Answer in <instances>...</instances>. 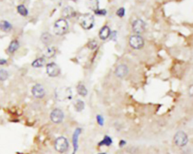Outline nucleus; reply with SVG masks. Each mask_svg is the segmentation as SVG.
I'll return each mask as SVG.
<instances>
[{"instance_id": "obj_1", "label": "nucleus", "mask_w": 193, "mask_h": 154, "mask_svg": "<svg viewBox=\"0 0 193 154\" xmlns=\"http://www.w3.org/2000/svg\"><path fill=\"white\" fill-rule=\"evenodd\" d=\"M54 95H55V98L57 100L63 102L70 99L72 98L73 93H72V90L70 88L63 87L57 88L54 92Z\"/></svg>"}, {"instance_id": "obj_2", "label": "nucleus", "mask_w": 193, "mask_h": 154, "mask_svg": "<svg viewBox=\"0 0 193 154\" xmlns=\"http://www.w3.org/2000/svg\"><path fill=\"white\" fill-rule=\"evenodd\" d=\"M78 22L82 28L88 30L94 27V17L91 14H84L80 16L79 19H78Z\"/></svg>"}, {"instance_id": "obj_3", "label": "nucleus", "mask_w": 193, "mask_h": 154, "mask_svg": "<svg viewBox=\"0 0 193 154\" xmlns=\"http://www.w3.org/2000/svg\"><path fill=\"white\" fill-rule=\"evenodd\" d=\"M69 29L68 22L65 19H59L56 21L54 26V31L58 35H63L66 34Z\"/></svg>"}, {"instance_id": "obj_4", "label": "nucleus", "mask_w": 193, "mask_h": 154, "mask_svg": "<svg viewBox=\"0 0 193 154\" xmlns=\"http://www.w3.org/2000/svg\"><path fill=\"white\" fill-rule=\"evenodd\" d=\"M68 147H69V143L66 138L59 137L55 140L54 148L58 152L63 153L68 150Z\"/></svg>"}, {"instance_id": "obj_5", "label": "nucleus", "mask_w": 193, "mask_h": 154, "mask_svg": "<svg viewBox=\"0 0 193 154\" xmlns=\"http://www.w3.org/2000/svg\"><path fill=\"white\" fill-rule=\"evenodd\" d=\"M174 140L177 146L181 147H184L187 144L188 136L184 132L179 131L174 135Z\"/></svg>"}, {"instance_id": "obj_6", "label": "nucleus", "mask_w": 193, "mask_h": 154, "mask_svg": "<svg viewBox=\"0 0 193 154\" xmlns=\"http://www.w3.org/2000/svg\"><path fill=\"white\" fill-rule=\"evenodd\" d=\"M129 44L132 48L136 50L141 49L144 45V41L140 35H131L129 39Z\"/></svg>"}, {"instance_id": "obj_7", "label": "nucleus", "mask_w": 193, "mask_h": 154, "mask_svg": "<svg viewBox=\"0 0 193 154\" xmlns=\"http://www.w3.org/2000/svg\"><path fill=\"white\" fill-rule=\"evenodd\" d=\"M46 72L50 77H58L60 74V69L56 63H51L46 65Z\"/></svg>"}, {"instance_id": "obj_8", "label": "nucleus", "mask_w": 193, "mask_h": 154, "mask_svg": "<svg viewBox=\"0 0 193 154\" xmlns=\"http://www.w3.org/2000/svg\"><path fill=\"white\" fill-rule=\"evenodd\" d=\"M50 117L52 121L54 123H60L64 118V114L60 109L56 108L52 110Z\"/></svg>"}, {"instance_id": "obj_9", "label": "nucleus", "mask_w": 193, "mask_h": 154, "mask_svg": "<svg viewBox=\"0 0 193 154\" xmlns=\"http://www.w3.org/2000/svg\"><path fill=\"white\" fill-rule=\"evenodd\" d=\"M132 29L135 33L137 34H141L144 32L146 29V23L144 20L140 19L136 20L133 24H132Z\"/></svg>"}, {"instance_id": "obj_10", "label": "nucleus", "mask_w": 193, "mask_h": 154, "mask_svg": "<svg viewBox=\"0 0 193 154\" xmlns=\"http://www.w3.org/2000/svg\"><path fill=\"white\" fill-rule=\"evenodd\" d=\"M32 94L37 99H42L45 95L44 87L41 84H36L32 88Z\"/></svg>"}, {"instance_id": "obj_11", "label": "nucleus", "mask_w": 193, "mask_h": 154, "mask_svg": "<svg viewBox=\"0 0 193 154\" xmlns=\"http://www.w3.org/2000/svg\"><path fill=\"white\" fill-rule=\"evenodd\" d=\"M128 73V68L124 64H121L116 67L115 70V76L119 78H123L126 76Z\"/></svg>"}, {"instance_id": "obj_12", "label": "nucleus", "mask_w": 193, "mask_h": 154, "mask_svg": "<svg viewBox=\"0 0 193 154\" xmlns=\"http://www.w3.org/2000/svg\"><path fill=\"white\" fill-rule=\"evenodd\" d=\"M109 35H110V29L109 28V27L105 26V27H102L99 33L100 38L102 40H106L109 38Z\"/></svg>"}, {"instance_id": "obj_13", "label": "nucleus", "mask_w": 193, "mask_h": 154, "mask_svg": "<svg viewBox=\"0 0 193 154\" xmlns=\"http://www.w3.org/2000/svg\"><path fill=\"white\" fill-rule=\"evenodd\" d=\"M63 16L64 17H67V18H70V17H73L76 16V12L74 11L72 7H66L63 11Z\"/></svg>"}, {"instance_id": "obj_14", "label": "nucleus", "mask_w": 193, "mask_h": 154, "mask_svg": "<svg viewBox=\"0 0 193 154\" xmlns=\"http://www.w3.org/2000/svg\"><path fill=\"white\" fill-rule=\"evenodd\" d=\"M19 42L17 40H13L10 43L9 46L8 48V52L9 53H14V52L19 48Z\"/></svg>"}, {"instance_id": "obj_15", "label": "nucleus", "mask_w": 193, "mask_h": 154, "mask_svg": "<svg viewBox=\"0 0 193 154\" xmlns=\"http://www.w3.org/2000/svg\"><path fill=\"white\" fill-rule=\"evenodd\" d=\"M41 40L46 45H48L52 43V36L51 34L48 33H45L41 35Z\"/></svg>"}, {"instance_id": "obj_16", "label": "nucleus", "mask_w": 193, "mask_h": 154, "mask_svg": "<svg viewBox=\"0 0 193 154\" xmlns=\"http://www.w3.org/2000/svg\"><path fill=\"white\" fill-rule=\"evenodd\" d=\"M88 6L90 9L95 12L99 9V0H88Z\"/></svg>"}, {"instance_id": "obj_17", "label": "nucleus", "mask_w": 193, "mask_h": 154, "mask_svg": "<svg viewBox=\"0 0 193 154\" xmlns=\"http://www.w3.org/2000/svg\"><path fill=\"white\" fill-rule=\"evenodd\" d=\"M45 63V59L43 57H41V58H38L36 60H34L32 63V65L34 68H40V67L43 66Z\"/></svg>"}, {"instance_id": "obj_18", "label": "nucleus", "mask_w": 193, "mask_h": 154, "mask_svg": "<svg viewBox=\"0 0 193 154\" xmlns=\"http://www.w3.org/2000/svg\"><path fill=\"white\" fill-rule=\"evenodd\" d=\"M76 89L78 94H79V95H82V96H85V95H87V94H88V90H87L85 86L83 85V84H78V85L77 86Z\"/></svg>"}, {"instance_id": "obj_19", "label": "nucleus", "mask_w": 193, "mask_h": 154, "mask_svg": "<svg viewBox=\"0 0 193 154\" xmlns=\"http://www.w3.org/2000/svg\"><path fill=\"white\" fill-rule=\"evenodd\" d=\"M0 29L2 30L5 31V32H9V31L12 30V26L8 23V21H2L0 23Z\"/></svg>"}, {"instance_id": "obj_20", "label": "nucleus", "mask_w": 193, "mask_h": 154, "mask_svg": "<svg viewBox=\"0 0 193 154\" xmlns=\"http://www.w3.org/2000/svg\"><path fill=\"white\" fill-rule=\"evenodd\" d=\"M74 108L76 110V111H82L84 108V102L78 99L74 102Z\"/></svg>"}, {"instance_id": "obj_21", "label": "nucleus", "mask_w": 193, "mask_h": 154, "mask_svg": "<svg viewBox=\"0 0 193 154\" xmlns=\"http://www.w3.org/2000/svg\"><path fill=\"white\" fill-rule=\"evenodd\" d=\"M56 53V50L54 48H52V47H48L47 49H46L45 52V56L48 58H52L55 55Z\"/></svg>"}, {"instance_id": "obj_22", "label": "nucleus", "mask_w": 193, "mask_h": 154, "mask_svg": "<svg viewBox=\"0 0 193 154\" xmlns=\"http://www.w3.org/2000/svg\"><path fill=\"white\" fill-rule=\"evenodd\" d=\"M17 12L22 16H27L28 14V10L23 5H20L17 6Z\"/></svg>"}, {"instance_id": "obj_23", "label": "nucleus", "mask_w": 193, "mask_h": 154, "mask_svg": "<svg viewBox=\"0 0 193 154\" xmlns=\"http://www.w3.org/2000/svg\"><path fill=\"white\" fill-rule=\"evenodd\" d=\"M8 78V72L5 69H0V81L6 80Z\"/></svg>"}, {"instance_id": "obj_24", "label": "nucleus", "mask_w": 193, "mask_h": 154, "mask_svg": "<svg viewBox=\"0 0 193 154\" xmlns=\"http://www.w3.org/2000/svg\"><path fill=\"white\" fill-rule=\"evenodd\" d=\"M97 47H98V42H96L95 40H92L88 42V48H89V49L94 50L97 48Z\"/></svg>"}, {"instance_id": "obj_25", "label": "nucleus", "mask_w": 193, "mask_h": 154, "mask_svg": "<svg viewBox=\"0 0 193 154\" xmlns=\"http://www.w3.org/2000/svg\"><path fill=\"white\" fill-rule=\"evenodd\" d=\"M111 144H112L111 138H110L109 137H108V136H106V137L104 138V139H103V141H101V143H100V144L106 145V146H109V145H110Z\"/></svg>"}, {"instance_id": "obj_26", "label": "nucleus", "mask_w": 193, "mask_h": 154, "mask_svg": "<svg viewBox=\"0 0 193 154\" xmlns=\"http://www.w3.org/2000/svg\"><path fill=\"white\" fill-rule=\"evenodd\" d=\"M124 14H125V10H124V8H119V9H118V11L116 12V14L120 17H124Z\"/></svg>"}, {"instance_id": "obj_27", "label": "nucleus", "mask_w": 193, "mask_h": 154, "mask_svg": "<svg viewBox=\"0 0 193 154\" xmlns=\"http://www.w3.org/2000/svg\"><path fill=\"white\" fill-rule=\"evenodd\" d=\"M94 13L98 15H106V11L105 9H98L94 12Z\"/></svg>"}, {"instance_id": "obj_28", "label": "nucleus", "mask_w": 193, "mask_h": 154, "mask_svg": "<svg viewBox=\"0 0 193 154\" xmlns=\"http://www.w3.org/2000/svg\"><path fill=\"white\" fill-rule=\"evenodd\" d=\"M97 120H98V123H99L100 126H102L103 124V118L100 115H98V116H97Z\"/></svg>"}, {"instance_id": "obj_29", "label": "nucleus", "mask_w": 193, "mask_h": 154, "mask_svg": "<svg viewBox=\"0 0 193 154\" xmlns=\"http://www.w3.org/2000/svg\"><path fill=\"white\" fill-rule=\"evenodd\" d=\"M6 63H7V62H6V60H5V59H0V65H5V64Z\"/></svg>"}, {"instance_id": "obj_30", "label": "nucleus", "mask_w": 193, "mask_h": 154, "mask_svg": "<svg viewBox=\"0 0 193 154\" xmlns=\"http://www.w3.org/2000/svg\"><path fill=\"white\" fill-rule=\"evenodd\" d=\"M192 89L193 87L192 85L190 86V88H189V93H190V96H192Z\"/></svg>"}, {"instance_id": "obj_31", "label": "nucleus", "mask_w": 193, "mask_h": 154, "mask_svg": "<svg viewBox=\"0 0 193 154\" xmlns=\"http://www.w3.org/2000/svg\"><path fill=\"white\" fill-rule=\"evenodd\" d=\"M100 154H105V153H100Z\"/></svg>"}]
</instances>
